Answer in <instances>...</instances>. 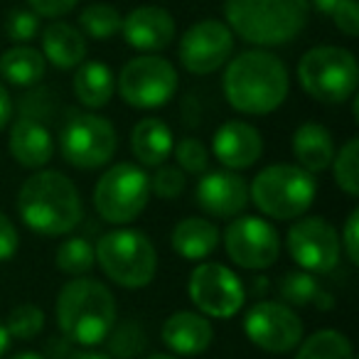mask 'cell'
<instances>
[{
	"mask_svg": "<svg viewBox=\"0 0 359 359\" xmlns=\"http://www.w3.org/2000/svg\"><path fill=\"white\" fill-rule=\"evenodd\" d=\"M222 91L231 109L239 114L269 116L288 99V67L280 57L261 47L239 52L224 65Z\"/></svg>",
	"mask_w": 359,
	"mask_h": 359,
	"instance_id": "obj_1",
	"label": "cell"
},
{
	"mask_svg": "<svg viewBox=\"0 0 359 359\" xmlns=\"http://www.w3.org/2000/svg\"><path fill=\"white\" fill-rule=\"evenodd\" d=\"M18 215L30 231L65 236L84 219L79 187L60 170H35L18 190Z\"/></svg>",
	"mask_w": 359,
	"mask_h": 359,
	"instance_id": "obj_2",
	"label": "cell"
},
{
	"mask_svg": "<svg viewBox=\"0 0 359 359\" xmlns=\"http://www.w3.org/2000/svg\"><path fill=\"white\" fill-rule=\"evenodd\" d=\"M55 318L62 337L76 347H99L114 330L118 308L109 285L96 278H72L57 293Z\"/></svg>",
	"mask_w": 359,
	"mask_h": 359,
	"instance_id": "obj_3",
	"label": "cell"
},
{
	"mask_svg": "<svg viewBox=\"0 0 359 359\" xmlns=\"http://www.w3.org/2000/svg\"><path fill=\"white\" fill-rule=\"evenodd\" d=\"M308 20V0H224V22L234 37L261 50L290 45Z\"/></svg>",
	"mask_w": 359,
	"mask_h": 359,
	"instance_id": "obj_4",
	"label": "cell"
},
{
	"mask_svg": "<svg viewBox=\"0 0 359 359\" xmlns=\"http://www.w3.org/2000/svg\"><path fill=\"white\" fill-rule=\"evenodd\" d=\"M318 197V180L290 163L264 168L249 185V202L269 219L290 222L305 217Z\"/></svg>",
	"mask_w": 359,
	"mask_h": 359,
	"instance_id": "obj_5",
	"label": "cell"
},
{
	"mask_svg": "<svg viewBox=\"0 0 359 359\" xmlns=\"http://www.w3.org/2000/svg\"><path fill=\"white\" fill-rule=\"evenodd\" d=\"M94 259L111 283L138 290L153 283L158 273V251L145 231L116 226L99 236Z\"/></svg>",
	"mask_w": 359,
	"mask_h": 359,
	"instance_id": "obj_6",
	"label": "cell"
},
{
	"mask_svg": "<svg viewBox=\"0 0 359 359\" xmlns=\"http://www.w3.org/2000/svg\"><path fill=\"white\" fill-rule=\"evenodd\" d=\"M298 81L300 89L310 99L325 106H337L357 96L359 69L357 57L347 47L337 45H318L310 47L298 62Z\"/></svg>",
	"mask_w": 359,
	"mask_h": 359,
	"instance_id": "obj_7",
	"label": "cell"
},
{
	"mask_svg": "<svg viewBox=\"0 0 359 359\" xmlns=\"http://www.w3.org/2000/svg\"><path fill=\"white\" fill-rule=\"evenodd\" d=\"M150 202V175L135 163H116L94 187L96 215L114 226H126L145 212Z\"/></svg>",
	"mask_w": 359,
	"mask_h": 359,
	"instance_id": "obj_8",
	"label": "cell"
},
{
	"mask_svg": "<svg viewBox=\"0 0 359 359\" xmlns=\"http://www.w3.org/2000/svg\"><path fill=\"white\" fill-rule=\"evenodd\" d=\"M180 86L175 65L158 55H138L123 65L116 76V91L130 109L153 111L172 101Z\"/></svg>",
	"mask_w": 359,
	"mask_h": 359,
	"instance_id": "obj_9",
	"label": "cell"
},
{
	"mask_svg": "<svg viewBox=\"0 0 359 359\" xmlns=\"http://www.w3.org/2000/svg\"><path fill=\"white\" fill-rule=\"evenodd\" d=\"M118 133L106 116L74 114L60 130V153L76 170H99L114 160Z\"/></svg>",
	"mask_w": 359,
	"mask_h": 359,
	"instance_id": "obj_10",
	"label": "cell"
},
{
	"mask_svg": "<svg viewBox=\"0 0 359 359\" xmlns=\"http://www.w3.org/2000/svg\"><path fill=\"white\" fill-rule=\"evenodd\" d=\"M187 293L197 313L217 320H231L246 303V288L241 278L229 266L217 261H200L192 269Z\"/></svg>",
	"mask_w": 359,
	"mask_h": 359,
	"instance_id": "obj_11",
	"label": "cell"
},
{
	"mask_svg": "<svg viewBox=\"0 0 359 359\" xmlns=\"http://www.w3.org/2000/svg\"><path fill=\"white\" fill-rule=\"evenodd\" d=\"M244 334L269 354L293 352L305 337V325L295 308L280 300H259L244 315Z\"/></svg>",
	"mask_w": 359,
	"mask_h": 359,
	"instance_id": "obj_12",
	"label": "cell"
},
{
	"mask_svg": "<svg viewBox=\"0 0 359 359\" xmlns=\"http://www.w3.org/2000/svg\"><path fill=\"white\" fill-rule=\"evenodd\" d=\"M224 251L236 266L246 271H266L280 256V236L269 219L256 215H239L226 224Z\"/></svg>",
	"mask_w": 359,
	"mask_h": 359,
	"instance_id": "obj_13",
	"label": "cell"
},
{
	"mask_svg": "<svg viewBox=\"0 0 359 359\" xmlns=\"http://www.w3.org/2000/svg\"><path fill=\"white\" fill-rule=\"evenodd\" d=\"M234 42L236 37L226 22L217 18L197 20L182 32V40L177 45L180 65L195 76L215 74L231 60Z\"/></svg>",
	"mask_w": 359,
	"mask_h": 359,
	"instance_id": "obj_14",
	"label": "cell"
},
{
	"mask_svg": "<svg viewBox=\"0 0 359 359\" xmlns=\"http://www.w3.org/2000/svg\"><path fill=\"white\" fill-rule=\"evenodd\" d=\"M295 264L308 273H330L339 264V234L325 217H298L285 234Z\"/></svg>",
	"mask_w": 359,
	"mask_h": 359,
	"instance_id": "obj_15",
	"label": "cell"
},
{
	"mask_svg": "<svg viewBox=\"0 0 359 359\" xmlns=\"http://www.w3.org/2000/svg\"><path fill=\"white\" fill-rule=\"evenodd\" d=\"M195 202L207 217L234 219L249 207V182L234 170H207L195 187Z\"/></svg>",
	"mask_w": 359,
	"mask_h": 359,
	"instance_id": "obj_16",
	"label": "cell"
},
{
	"mask_svg": "<svg viewBox=\"0 0 359 359\" xmlns=\"http://www.w3.org/2000/svg\"><path fill=\"white\" fill-rule=\"evenodd\" d=\"M121 35L140 55H158L168 50L177 37L175 18L160 6L133 8L121 22Z\"/></svg>",
	"mask_w": 359,
	"mask_h": 359,
	"instance_id": "obj_17",
	"label": "cell"
},
{
	"mask_svg": "<svg viewBox=\"0 0 359 359\" xmlns=\"http://www.w3.org/2000/svg\"><path fill=\"white\" fill-rule=\"evenodd\" d=\"M212 153L224 165V170H249L264 155V135L249 121H224L212 135Z\"/></svg>",
	"mask_w": 359,
	"mask_h": 359,
	"instance_id": "obj_18",
	"label": "cell"
},
{
	"mask_svg": "<svg viewBox=\"0 0 359 359\" xmlns=\"http://www.w3.org/2000/svg\"><path fill=\"white\" fill-rule=\"evenodd\" d=\"M160 337L175 357H197L210 349L215 339V327L210 318H205L202 313L177 310L163 323Z\"/></svg>",
	"mask_w": 359,
	"mask_h": 359,
	"instance_id": "obj_19",
	"label": "cell"
},
{
	"mask_svg": "<svg viewBox=\"0 0 359 359\" xmlns=\"http://www.w3.org/2000/svg\"><path fill=\"white\" fill-rule=\"evenodd\" d=\"M8 150L20 168L42 170L55 155V138L45 123L22 114L18 121H11Z\"/></svg>",
	"mask_w": 359,
	"mask_h": 359,
	"instance_id": "obj_20",
	"label": "cell"
},
{
	"mask_svg": "<svg viewBox=\"0 0 359 359\" xmlns=\"http://www.w3.org/2000/svg\"><path fill=\"white\" fill-rule=\"evenodd\" d=\"M40 52L45 57V62H50L52 67H57L62 72L76 69L86 60V52H89L86 37L72 22H50V25H45V30H40Z\"/></svg>",
	"mask_w": 359,
	"mask_h": 359,
	"instance_id": "obj_21",
	"label": "cell"
},
{
	"mask_svg": "<svg viewBox=\"0 0 359 359\" xmlns=\"http://www.w3.org/2000/svg\"><path fill=\"white\" fill-rule=\"evenodd\" d=\"M290 150H293L295 165L308 170L310 175H318L330 170V163L334 158V138L323 123L318 121H308L300 123L293 130L290 138Z\"/></svg>",
	"mask_w": 359,
	"mask_h": 359,
	"instance_id": "obj_22",
	"label": "cell"
},
{
	"mask_svg": "<svg viewBox=\"0 0 359 359\" xmlns=\"http://www.w3.org/2000/svg\"><path fill=\"white\" fill-rule=\"evenodd\" d=\"M219 226L212 219H205V217H185V219H180L172 229V236H170L175 254L185 261H195V264L210 259L217 251V246H219Z\"/></svg>",
	"mask_w": 359,
	"mask_h": 359,
	"instance_id": "obj_23",
	"label": "cell"
},
{
	"mask_svg": "<svg viewBox=\"0 0 359 359\" xmlns=\"http://www.w3.org/2000/svg\"><path fill=\"white\" fill-rule=\"evenodd\" d=\"M175 135L163 118H143L130 130V150L140 168H160L172 155Z\"/></svg>",
	"mask_w": 359,
	"mask_h": 359,
	"instance_id": "obj_24",
	"label": "cell"
},
{
	"mask_svg": "<svg viewBox=\"0 0 359 359\" xmlns=\"http://www.w3.org/2000/svg\"><path fill=\"white\" fill-rule=\"evenodd\" d=\"M72 89L74 96L84 109L99 111L111 104L116 94V76L109 65L99 60L81 62L74 69V79H72Z\"/></svg>",
	"mask_w": 359,
	"mask_h": 359,
	"instance_id": "obj_25",
	"label": "cell"
},
{
	"mask_svg": "<svg viewBox=\"0 0 359 359\" xmlns=\"http://www.w3.org/2000/svg\"><path fill=\"white\" fill-rule=\"evenodd\" d=\"M47 69V62L37 47L30 45H13L0 55V81L11 86H35L42 81Z\"/></svg>",
	"mask_w": 359,
	"mask_h": 359,
	"instance_id": "obj_26",
	"label": "cell"
},
{
	"mask_svg": "<svg viewBox=\"0 0 359 359\" xmlns=\"http://www.w3.org/2000/svg\"><path fill=\"white\" fill-rule=\"evenodd\" d=\"M280 303L290 308H318V310H332L334 298L318 283L313 273L303 269H295L283 273L278 283Z\"/></svg>",
	"mask_w": 359,
	"mask_h": 359,
	"instance_id": "obj_27",
	"label": "cell"
},
{
	"mask_svg": "<svg viewBox=\"0 0 359 359\" xmlns=\"http://www.w3.org/2000/svg\"><path fill=\"white\" fill-rule=\"evenodd\" d=\"M295 359H354V347L344 332L325 327L300 339Z\"/></svg>",
	"mask_w": 359,
	"mask_h": 359,
	"instance_id": "obj_28",
	"label": "cell"
},
{
	"mask_svg": "<svg viewBox=\"0 0 359 359\" xmlns=\"http://www.w3.org/2000/svg\"><path fill=\"white\" fill-rule=\"evenodd\" d=\"M123 15L109 3H91L79 13V30L81 35L91 40H111L121 32Z\"/></svg>",
	"mask_w": 359,
	"mask_h": 359,
	"instance_id": "obj_29",
	"label": "cell"
},
{
	"mask_svg": "<svg viewBox=\"0 0 359 359\" xmlns=\"http://www.w3.org/2000/svg\"><path fill=\"white\" fill-rule=\"evenodd\" d=\"M55 266L62 273L79 278V276L91 273V269L96 266L94 259V246L84 239V236H69L65 239L55 251Z\"/></svg>",
	"mask_w": 359,
	"mask_h": 359,
	"instance_id": "obj_30",
	"label": "cell"
},
{
	"mask_svg": "<svg viewBox=\"0 0 359 359\" xmlns=\"http://www.w3.org/2000/svg\"><path fill=\"white\" fill-rule=\"evenodd\" d=\"M332 168L334 185L347 197L359 195V138L352 135L339 150H334V158L330 163Z\"/></svg>",
	"mask_w": 359,
	"mask_h": 359,
	"instance_id": "obj_31",
	"label": "cell"
},
{
	"mask_svg": "<svg viewBox=\"0 0 359 359\" xmlns=\"http://www.w3.org/2000/svg\"><path fill=\"white\" fill-rule=\"evenodd\" d=\"M6 330L11 339H35L45 330V310L35 303H20L8 313Z\"/></svg>",
	"mask_w": 359,
	"mask_h": 359,
	"instance_id": "obj_32",
	"label": "cell"
},
{
	"mask_svg": "<svg viewBox=\"0 0 359 359\" xmlns=\"http://www.w3.org/2000/svg\"><path fill=\"white\" fill-rule=\"evenodd\" d=\"M106 339H109V354L114 359H135L148 344L145 330L135 320H126L118 327L114 325Z\"/></svg>",
	"mask_w": 359,
	"mask_h": 359,
	"instance_id": "obj_33",
	"label": "cell"
},
{
	"mask_svg": "<svg viewBox=\"0 0 359 359\" xmlns=\"http://www.w3.org/2000/svg\"><path fill=\"white\" fill-rule=\"evenodd\" d=\"M177 168L187 175H205L210 168V150L200 138H182L172 145Z\"/></svg>",
	"mask_w": 359,
	"mask_h": 359,
	"instance_id": "obj_34",
	"label": "cell"
},
{
	"mask_svg": "<svg viewBox=\"0 0 359 359\" xmlns=\"http://www.w3.org/2000/svg\"><path fill=\"white\" fill-rule=\"evenodd\" d=\"M42 18L30 8H13L6 18V37L15 45H27L40 35Z\"/></svg>",
	"mask_w": 359,
	"mask_h": 359,
	"instance_id": "obj_35",
	"label": "cell"
},
{
	"mask_svg": "<svg viewBox=\"0 0 359 359\" xmlns=\"http://www.w3.org/2000/svg\"><path fill=\"white\" fill-rule=\"evenodd\" d=\"M185 172L175 165H160L155 175H150V195L160 200H177L185 192Z\"/></svg>",
	"mask_w": 359,
	"mask_h": 359,
	"instance_id": "obj_36",
	"label": "cell"
},
{
	"mask_svg": "<svg viewBox=\"0 0 359 359\" xmlns=\"http://www.w3.org/2000/svg\"><path fill=\"white\" fill-rule=\"evenodd\" d=\"M339 249L347 256V261L352 266L359 264V210L354 207L347 215L342 226V234H339Z\"/></svg>",
	"mask_w": 359,
	"mask_h": 359,
	"instance_id": "obj_37",
	"label": "cell"
},
{
	"mask_svg": "<svg viewBox=\"0 0 359 359\" xmlns=\"http://www.w3.org/2000/svg\"><path fill=\"white\" fill-rule=\"evenodd\" d=\"M18 249H20V231L11 217L0 210V261L15 259Z\"/></svg>",
	"mask_w": 359,
	"mask_h": 359,
	"instance_id": "obj_38",
	"label": "cell"
},
{
	"mask_svg": "<svg viewBox=\"0 0 359 359\" xmlns=\"http://www.w3.org/2000/svg\"><path fill=\"white\" fill-rule=\"evenodd\" d=\"M332 22L342 35L347 37H357L359 35V8L357 0H347L344 6H339L332 13Z\"/></svg>",
	"mask_w": 359,
	"mask_h": 359,
	"instance_id": "obj_39",
	"label": "cell"
},
{
	"mask_svg": "<svg viewBox=\"0 0 359 359\" xmlns=\"http://www.w3.org/2000/svg\"><path fill=\"white\" fill-rule=\"evenodd\" d=\"M79 0H27L30 11H35L40 18H50V20H60V18L69 15L76 8Z\"/></svg>",
	"mask_w": 359,
	"mask_h": 359,
	"instance_id": "obj_40",
	"label": "cell"
},
{
	"mask_svg": "<svg viewBox=\"0 0 359 359\" xmlns=\"http://www.w3.org/2000/svg\"><path fill=\"white\" fill-rule=\"evenodd\" d=\"M13 121V96L8 91L6 81H0V133L11 126Z\"/></svg>",
	"mask_w": 359,
	"mask_h": 359,
	"instance_id": "obj_41",
	"label": "cell"
},
{
	"mask_svg": "<svg viewBox=\"0 0 359 359\" xmlns=\"http://www.w3.org/2000/svg\"><path fill=\"white\" fill-rule=\"evenodd\" d=\"M67 359H114V357L106 352H99V349H94V347H76L67 354Z\"/></svg>",
	"mask_w": 359,
	"mask_h": 359,
	"instance_id": "obj_42",
	"label": "cell"
},
{
	"mask_svg": "<svg viewBox=\"0 0 359 359\" xmlns=\"http://www.w3.org/2000/svg\"><path fill=\"white\" fill-rule=\"evenodd\" d=\"M308 3H310V8H315L318 13H323V15L332 18V13L337 11L339 6H344L347 0H308Z\"/></svg>",
	"mask_w": 359,
	"mask_h": 359,
	"instance_id": "obj_43",
	"label": "cell"
},
{
	"mask_svg": "<svg viewBox=\"0 0 359 359\" xmlns=\"http://www.w3.org/2000/svg\"><path fill=\"white\" fill-rule=\"evenodd\" d=\"M11 334H8V330H6V323H3V320H0V359L6 357L8 354V349H11Z\"/></svg>",
	"mask_w": 359,
	"mask_h": 359,
	"instance_id": "obj_44",
	"label": "cell"
},
{
	"mask_svg": "<svg viewBox=\"0 0 359 359\" xmlns=\"http://www.w3.org/2000/svg\"><path fill=\"white\" fill-rule=\"evenodd\" d=\"M8 359H47V357L42 352H35V349H22V352H15Z\"/></svg>",
	"mask_w": 359,
	"mask_h": 359,
	"instance_id": "obj_45",
	"label": "cell"
},
{
	"mask_svg": "<svg viewBox=\"0 0 359 359\" xmlns=\"http://www.w3.org/2000/svg\"><path fill=\"white\" fill-rule=\"evenodd\" d=\"M254 290H256V293H266V290H269V278H266V276L254 278Z\"/></svg>",
	"mask_w": 359,
	"mask_h": 359,
	"instance_id": "obj_46",
	"label": "cell"
},
{
	"mask_svg": "<svg viewBox=\"0 0 359 359\" xmlns=\"http://www.w3.org/2000/svg\"><path fill=\"white\" fill-rule=\"evenodd\" d=\"M145 359H177L175 354H160V352H155V354H148Z\"/></svg>",
	"mask_w": 359,
	"mask_h": 359,
	"instance_id": "obj_47",
	"label": "cell"
}]
</instances>
